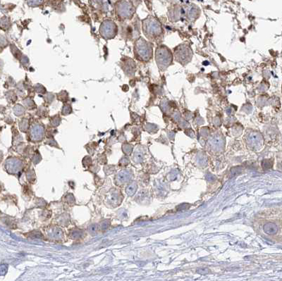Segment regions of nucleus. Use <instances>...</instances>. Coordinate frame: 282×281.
Segmentation results:
<instances>
[{"mask_svg": "<svg viewBox=\"0 0 282 281\" xmlns=\"http://www.w3.org/2000/svg\"><path fill=\"white\" fill-rule=\"evenodd\" d=\"M171 54L167 47H159L156 51V61L159 68L164 70L171 62Z\"/></svg>", "mask_w": 282, "mask_h": 281, "instance_id": "1", "label": "nucleus"}, {"mask_svg": "<svg viewBox=\"0 0 282 281\" xmlns=\"http://www.w3.org/2000/svg\"><path fill=\"white\" fill-rule=\"evenodd\" d=\"M143 30L145 35L150 38L159 36L162 33L161 26L155 19L146 20V21L144 22Z\"/></svg>", "mask_w": 282, "mask_h": 281, "instance_id": "2", "label": "nucleus"}, {"mask_svg": "<svg viewBox=\"0 0 282 281\" xmlns=\"http://www.w3.org/2000/svg\"><path fill=\"white\" fill-rule=\"evenodd\" d=\"M136 50L138 55L143 60L147 61L152 57V47L143 39L138 40L136 42Z\"/></svg>", "mask_w": 282, "mask_h": 281, "instance_id": "3", "label": "nucleus"}, {"mask_svg": "<svg viewBox=\"0 0 282 281\" xmlns=\"http://www.w3.org/2000/svg\"><path fill=\"white\" fill-rule=\"evenodd\" d=\"M175 57L176 59L181 63H188L191 60L192 57V51L191 49L188 48L186 45H181L175 50Z\"/></svg>", "mask_w": 282, "mask_h": 281, "instance_id": "4", "label": "nucleus"}, {"mask_svg": "<svg viewBox=\"0 0 282 281\" xmlns=\"http://www.w3.org/2000/svg\"><path fill=\"white\" fill-rule=\"evenodd\" d=\"M117 26L112 21L106 20L101 25L100 33L105 38H112L117 34Z\"/></svg>", "mask_w": 282, "mask_h": 281, "instance_id": "5", "label": "nucleus"}, {"mask_svg": "<svg viewBox=\"0 0 282 281\" xmlns=\"http://www.w3.org/2000/svg\"><path fill=\"white\" fill-rule=\"evenodd\" d=\"M263 230L267 235H274L278 231V227L275 223L269 222L264 225Z\"/></svg>", "mask_w": 282, "mask_h": 281, "instance_id": "6", "label": "nucleus"}, {"mask_svg": "<svg viewBox=\"0 0 282 281\" xmlns=\"http://www.w3.org/2000/svg\"><path fill=\"white\" fill-rule=\"evenodd\" d=\"M40 2H42V0H38ZM29 4L31 6H37L39 5V2L37 1V0H29Z\"/></svg>", "mask_w": 282, "mask_h": 281, "instance_id": "7", "label": "nucleus"}]
</instances>
